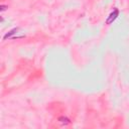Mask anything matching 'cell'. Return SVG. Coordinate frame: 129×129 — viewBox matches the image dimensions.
<instances>
[{
	"label": "cell",
	"instance_id": "1",
	"mask_svg": "<svg viewBox=\"0 0 129 129\" xmlns=\"http://www.w3.org/2000/svg\"><path fill=\"white\" fill-rule=\"evenodd\" d=\"M118 15H119V10L118 9H115V10H113L112 12L110 13V15L108 16V18H107V20H106V23L107 24H111L112 23L117 17H118Z\"/></svg>",
	"mask_w": 129,
	"mask_h": 129
},
{
	"label": "cell",
	"instance_id": "2",
	"mask_svg": "<svg viewBox=\"0 0 129 129\" xmlns=\"http://www.w3.org/2000/svg\"><path fill=\"white\" fill-rule=\"evenodd\" d=\"M19 30V28L18 27H15V28H12L11 30H9L7 33H5V35L3 36V39H7V38H10L13 34H15V33H17V31Z\"/></svg>",
	"mask_w": 129,
	"mask_h": 129
},
{
	"label": "cell",
	"instance_id": "3",
	"mask_svg": "<svg viewBox=\"0 0 129 129\" xmlns=\"http://www.w3.org/2000/svg\"><path fill=\"white\" fill-rule=\"evenodd\" d=\"M59 121L61 122L62 124H65V125H68V124L71 123L70 119L67 118V117H59Z\"/></svg>",
	"mask_w": 129,
	"mask_h": 129
},
{
	"label": "cell",
	"instance_id": "4",
	"mask_svg": "<svg viewBox=\"0 0 129 129\" xmlns=\"http://www.w3.org/2000/svg\"><path fill=\"white\" fill-rule=\"evenodd\" d=\"M6 8H7V6L6 5H1V6H0V11H4V10H6Z\"/></svg>",
	"mask_w": 129,
	"mask_h": 129
}]
</instances>
